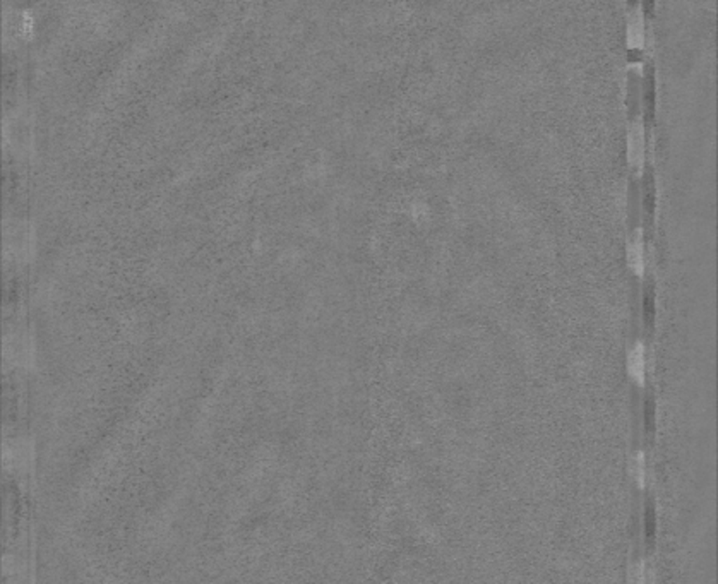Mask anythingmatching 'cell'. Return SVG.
<instances>
[{
    "label": "cell",
    "mask_w": 718,
    "mask_h": 584,
    "mask_svg": "<svg viewBox=\"0 0 718 584\" xmlns=\"http://www.w3.org/2000/svg\"><path fill=\"white\" fill-rule=\"evenodd\" d=\"M627 151H629V162L639 167L643 160H645V132H643V127L639 122H634L633 127H631Z\"/></svg>",
    "instance_id": "6da1fadb"
},
{
    "label": "cell",
    "mask_w": 718,
    "mask_h": 584,
    "mask_svg": "<svg viewBox=\"0 0 718 584\" xmlns=\"http://www.w3.org/2000/svg\"><path fill=\"white\" fill-rule=\"evenodd\" d=\"M627 41H629V48L634 50H639L645 43V22L639 11H634L631 15L629 26H627Z\"/></svg>",
    "instance_id": "7a4b0ae2"
},
{
    "label": "cell",
    "mask_w": 718,
    "mask_h": 584,
    "mask_svg": "<svg viewBox=\"0 0 718 584\" xmlns=\"http://www.w3.org/2000/svg\"><path fill=\"white\" fill-rule=\"evenodd\" d=\"M645 353H643V346L641 344H638L636 348L633 350V353H631L629 356V368H631V374H633V377L636 379L638 382H643V379H645Z\"/></svg>",
    "instance_id": "3957f363"
},
{
    "label": "cell",
    "mask_w": 718,
    "mask_h": 584,
    "mask_svg": "<svg viewBox=\"0 0 718 584\" xmlns=\"http://www.w3.org/2000/svg\"><path fill=\"white\" fill-rule=\"evenodd\" d=\"M629 259H631V264H633V268L636 269L638 273H641L643 271V252H641V247H639L638 244L631 247Z\"/></svg>",
    "instance_id": "277c9868"
}]
</instances>
